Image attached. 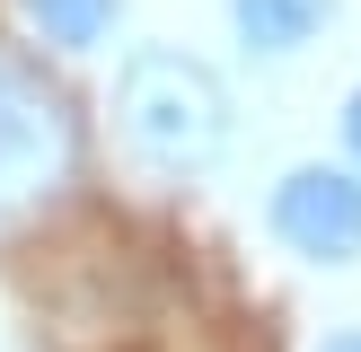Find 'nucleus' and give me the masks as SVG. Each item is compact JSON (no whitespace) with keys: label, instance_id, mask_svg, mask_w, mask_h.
<instances>
[{"label":"nucleus","instance_id":"nucleus-1","mask_svg":"<svg viewBox=\"0 0 361 352\" xmlns=\"http://www.w3.org/2000/svg\"><path fill=\"white\" fill-rule=\"evenodd\" d=\"M106 106H115V141L150 176H203L238 132L221 70L185 44H133L115 62V97Z\"/></svg>","mask_w":361,"mask_h":352},{"label":"nucleus","instance_id":"nucleus-5","mask_svg":"<svg viewBox=\"0 0 361 352\" xmlns=\"http://www.w3.org/2000/svg\"><path fill=\"white\" fill-rule=\"evenodd\" d=\"M9 9H18V35H27L35 53L88 62V53H106L123 35V9H133V0H9Z\"/></svg>","mask_w":361,"mask_h":352},{"label":"nucleus","instance_id":"nucleus-3","mask_svg":"<svg viewBox=\"0 0 361 352\" xmlns=\"http://www.w3.org/2000/svg\"><path fill=\"white\" fill-rule=\"evenodd\" d=\"M264 229L300 264H326V273L361 264V168L353 158H291L264 194Z\"/></svg>","mask_w":361,"mask_h":352},{"label":"nucleus","instance_id":"nucleus-2","mask_svg":"<svg viewBox=\"0 0 361 352\" xmlns=\"http://www.w3.org/2000/svg\"><path fill=\"white\" fill-rule=\"evenodd\" d=\"M80 176V115L44 80V62L0 44V220L53 203Z\"/></svg>","mask_w":361,"mask_h":352},{"label":"nucleus","instance_id":"nucleus-4","mask_svg":"<svg viewBox=\"0 0 361 352\" xmlns=\"http://www.w3.org/2000/svg\"><path fill=\"white\" fill-rule=\"evenodd\" d=\"M221 18L247 62H300L335 27V0H221Z\"/></svg>","mask_w":361,"mask_h":352},{"label":"nucleus","instance_id":"nucleus-6","mask_svg":"<svg viewBox=\"0 0 361 352\" xmlns=\"http://www.w3.org/2000/svg\"><path fill=\"white\" fill-rule=\"evenodd\" d=\"M335 141H344V158L361 168V80L344 88V106H335Z\"/></svg>","mask_w":361,"mask_h":352},{"label":"nucleus","instance_id":"nucleus-7","mask_svg":"<svg viewBox=\"0 0 361 352\" xmlns=\"http://www.w3.org/2000/svg\"><path fill=\"white\" fill-rule=\"evenodd\" d=\"M317 352H361V326H335V334H326Z\"/></svg>","mask_w":361,"mask_h":352}]
</instances>
